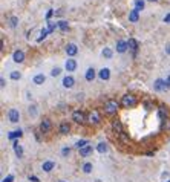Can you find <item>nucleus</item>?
Wrapping results in <instances>:
<instances>
[{"label": "nucleus", "mask_w": 170, "mask_h": 182, "mask_svg": "<svg viewBox=\"0 0 170 182\" xmlns=\"http://www.w3.org/2000/svg\"><path fill=\"white\" fill-rule=\"evenodd\" d=\"M48 32H49V31H48V29H43L42 32H40V37H39V42H42L43 38H44V37H46V34H48Z\"/></svg>", "instance_id": "32"}, {"label": "nucleus", "mask_w": 170, "mask_h": 182, "mask_svg": "<svg viewBox=\"0 0 170 182\" xmlns=\"http://www.w3.org/2000/svg\"><path fill=\"white\" fill-rule=\"evenodd\" d=\"M52 14H54V11H52V9H49V11H48V14H46V18H51V15H52Z\"/></svg>", "instance_id": "37"}, {"label": "nucleus", "mask_w": 170, "mask_h": 182, "mask_svg": "<svg viewBox=\"0 0 170 182\" xmlns=\"http://www.w3.org/2000/svg\"><path fill=\"white\" fill-rule=\"evenodd\" d=\"M138 18H139V11H136V9H132L130 12H129V20L130 22H138Z\"/></svg>", "instance_id": "16"}, {"label": "nucleus", "mask_w": 170, "mask_h": 182, "mask_svg": "<svg viewBox=\"0 0 170 182\" xmlns=\"http://www.w3.org/2000/svg\"><path fill=\"white\" fill-rule=\"evenodd\" d=\"M167 182H170V179H169V181H167Z\"/></svg>", "instance_id": "42"}, {"label": "nucleus", "mask_w": 170, "mask_h": 182, "mask_svg": "<svg viewBox=\"0 0 170 182\" xmlns=\"http://www.w3.org/2000/svg\"><path fill=\"white\" fill-rule=\"evenodd\" d=\"M86 145H89V142H87L86 139H80V141L75 144V147H77L78 150H80V148H83V147H86Z\"/></svg>", "instance_id": "27"}, {"label": "nucleus", "mask_w": 170, "mask_h": 182, "mask_svg": "<svg viewBox=\"0 0 170 182\" xmlns=\"http://www.w3.org/2000/svg\"><path fill=\"white\" fill-rule=\"evenodd\" d=\"M60 72H61V69H60V67H54V69H52V72H51V75H52V77H58V75H60Z\"/></svg>", "instance_id": "31"}, {"label": "nucleus", "mask_w": 170, "mask_h": 182, "mask_svg": "<svg viewBox=\"0 0 170 182\" xmlns=\"http://www.w3.org/2000/svg\"><path fill=\"white\" fill-rule=\"evenodd\" d=\"M166 87H167V83H166L164 80H161V78L155 80V84H153V89H155L156 92H163V91H166Z\"/></svg>", "instance_id": "5"}, {"label": "nucleus", "mask_w": 170, "mask_h": 182, "mask_svg": "<svg viewBox=\"0 0 170 182\" xmlns=\"http://www.w3.org/2000/svg\"><path fill=\"white\" fill-rule=\"evenodd\" d=\"M118 107H120V104H118L117 101H107V103L104 104V110H106L107 115H114V113H117Z\"/></svg>", "instance_id": "1"}, {"label": "nucleus", "mask_w": 170, "mask_h": 182, "mask_svg": "<svg viewBox=\"0 0 170 182\" xmlns=\"http://www.w3.org/2000/svg\"><path fill=\"white\" fill-rule=\"evenodd\" d=\"M22 78V74L19 71H12L11 72V80H20Z\"/></svg>", "instance_id": "28"}, {"label": "nucleus", "mask_w": 170, "mask_h": 182, "mask_svg": "<svg viewBox=\"0 0 170 182\" xmlns=\"http://www.w3.org/2000/svg\"><path fill=\"white\" fill-rule=\"evenodd\" d=\"M72 119H74L75 123L81 124V123H85V113H83V112H80V110H77V112H74V113H72Z\"/></svg>", "instance_id": "9"}, {"label": "nucleus", "mask_w": 170, "mask_h": 182, "mask_svg": "<svg viewBox=\"0 0 170 182\" xmlns=\"http://www.w3.org/2000/svg\"><path fill=\"white\" fill-rule=\"evenodd\" d=\"M29 181H32V182H39V178H37V176H29Z\"/></svg>", "instance_id": "36"}, {"label": "nucleus", "mask_w": 170, "mask_h": 182, "mask_svg": "<svg viewBox=\"0 0 170 182\" xmlns=\"http://www.w3.org/2000/svg\"><path fill=\"white\" fill-rule=\"evenodd\" d=\"M69 130H71V127H69V124H66V123H63V124L60 126V133H63V135H68V133H69Z\"/></svg>", "instance_id": "22"}, {"label": "nucleus", "mask_w": 170, "mask_h": 182, "mask_svg": "<svg viewBox=\"0 0 170 182\" xmlns=\"http://www.w3.org/2000/svg\"><path fill=\"white\" fill-rule=\"evenodd\" d=\"M98 77H100L103 81H107V80L110 78V71H109L107 67H103V69L98 72Z\"/></svg>", "instance_id": "10"}, {"label": "nucleus", "mask_w": 170, "mask_h": 182, "mask_svg": "<svg viewBox=\"0 0 170 182\" xmlns=\"http://www.w3.org/2000/svg\"><path fill=\"white\" fill-rule=\"evenodd\" d=\"M164 22H166V23H170V14H167V15L164 17Z\"/></svg>", "instance_id": "39"}, {"label": "nucleus", "mask_w": 170, "mask_h": 182, "mask_svg": "<svg viewBox=\"0 0 170 182\" xmlns=\"http://www.w3.org/2000/svg\"><path fill=\"white\" fill-rule=\"evenodd\" d=\"M8 119H9L12 124L19 123V121H20V112H19L17 109H9V110H8Z\"/></svg>", "instance_id": "2"}, {"label": "nucleus", "mask_w": 170, "mask_h": 182, "mask_svg": "<svg viewBox=\"0 0 170 182\" xmlns=\"http://www.w3.org/2000/svg\"><path fill=\"white\" fill-rule=\"evenodd\" d=\"M74 84H75V80H74L72 77H64V78H63V86H64L66 89L74 87Z\"/></svg>", "instance_id": "12"}, {"label": "nucleus", "mask_w": 170, "mask_h": 182, "mask_svg": "<svg viewBox=\"0 0 170 182\" xmlns=\"http://www.w3.org/2000/svg\"><path fill=\"white\" fill-rule=\"evenodd\" d=\"M92 153V145H86L83 148H80V155L81 156H89Z\"/></svg>", "instance_id": "20"}, {"label": "nucleus", "mask_w": 170, "mask_h": 182, "mask_svg": "<svg viewBox=\"0 0 170 182\" xmlns=\"http://www.w3.org/2000/svg\"><path fill=\"white\" fill-rule=\"evenodd\" d=\"M87 121H89L90 124L97 126V124L101 123V116H100V113H98L97 110H92V112L89 113V116H87Z\"/></svg>", "instance_id": "3"}, {"label": "nucleus", "mask_w": 170, "mask_h": 182, "mask_svg": "<svg viewBox=\"0 0 170 182\" xmlns=\"http://www.w3.org/2000/svg\"><path fill=\"white\" fill-rule=\"evenodd\" d=\"M54 167H55V162H54V161H46V162H43V165H42L43 172H46V173L52 172Z\"/></svg>", "instance_id": "11"}, {"label": "nucleus", "mask_w": 170, "mask_h": 182, "mask_svg": "<svg viewBox=\"0 0 170 182\" xmlns=\"http://www.w3.org/2000/svg\"><path fill=\"white\" fill-rule=\"evenodd\" d=\"M12 60H14L15 63H23V60H25V52H23V51H15V52L12 54Z\"/></svg>", "instance_id": "8"}, {"label": "nucleus", "mask_w": 170, "mask_h": 182, "mask_svg": "<svg viewBox=\"0 0 170 182\" xmlns=\"http://www.w3.org/2000/svg\"><path fill=\"white\" fill-rule=\"evenodd\" d=\"M112 55H114L112 49H109V47H104V49H103V57H104V58H112Z\"/></svg>", "instance_id": "24"}, {"label": "nucleus", "mask_w": 170, "mask_h": 182, "mask_svg": "<svg viewBox=\"0 0 170 182\" xmlns=\"http://www.w3.org/2000/svg\"><path fill=\"white\" fill-rule=\"evenodd\" d=\"M11 26H12V28L17 26V17H12V18H11Z\"/></svg>", "instance_id": "35"}, {"label": "nucleus", "mask_w": 170, "mask_h": 182, "mask_svg": "<svg viewBox=\"0 0 170 182\" xmlns=\"http://www.w3.org/2000/svg\"><path fill=\"white\" fill-rule=\"evenodd\" d=\"M22 130H14V132H11L9 135H8V138L9 139H15V138H22Z\"/></svg>", "instance_id": "23"}, {"label": "nucleus", "mask_w": 170, "mask_h": 182, "mask_svg": "<svg viewBox=\"0 0 170 182\" xmlns=\"http://www.w3.org/2000/svg\"><path fill=\"white\" fill-rule=\"evenodd\" d=\"M51 127H52L51 119L44 118V119L42 121V124H40V132H42V133H46V132H49V130H51Z\"/></svg>", "instance_id": "6"}, {"label": "nucleus", "mask_w": 170, "mask_h": 182, "mask_svg": "<svg viewBox=\"0 0 170 182\" xmlns=\"http://www.w3.org/2000/svg\"><path fill=\"white\" fill-rule=\"evenodd\" d=\"M83 172L85 173H90L92 172V164L90 162H86L85 165H83Z\"/></svg>", "instance_id": "30"}, {"label": "nucleus", "mask_w": 170, "mask_h": 182, "mask_svg": "<svg viewBox=\"0 0 170 182\" xmlns=\"http://www.w3.org/2000/svg\"><path fill=\"white\" fill-rule=\"evenodd\" d=\"M77 52H78V47H77L75 45H72V43H71V45L66 46V54H68V55L74 57V55H75Z\"/></svg>", "instance_id": "15"}, {"label": "nucleus", "mask_w": 170, "mask_h": 182, "mask_svg": "<svg viewBox=\"0 0 170 182\" xmlns=\"http://www.w3.org/2000/svg\"><path fill=\"white\" fill-rule=\"evenodd\" d=\"M61 153H63V156H69V153H71V148H69V147H64V148L61 150Z\"/></svg>", "instance_id": "33"}, {"label": "nucleus", "mask_w": 170, "mask_h": 182, "mask_svg": "<svg viewBox=\"0 0 170 182\" xmlns=\"http://www.w3.org/2000/svg\"><path fill=\"white\" fill-rule=\"evenodd\" d=\"M135 103H136V99H135V96H132V95H124L123 99H121V104H123L124 107H132V106H135Z\"/></svg>", "instance_id": "4"}, {"label": "nucleus", "mask_w": 170, "mask_h": 182, "mask_svg": "<svg viewBox=\"0 0 170 182\" xmlns=\"http://www.w3.org/2000/svg\"><path fill=\"white\" fill-rule=\"evenodd\" d=\"M93 78H95V69L93 67H89L86 71V80L87 81H93Z\"/></svg>", "instance_id": "18"}, {"label": "nucleus", "mask_w": 170, "mask_h": 182, "mask_svg": "<svg viewBox=\"0 0 170 182\" xmlns=\"http://www.w3.org/2000/svg\"><path fill=\"white\" fill-rule=\"evenodd\" d=\"M44 80H46V77L43 75V74H37L35 77H34V84H37V86H40L44 83Z\"/></svg>", "instance_id": "19"}, {"label": "nucleus", "mask_w": 170, "mask_h": 182, "mask_svg": "<svg viewBox=\"0 0 170 182\" xmlns=\"http://www.w3.org/2000/svg\"><path fill=\"white\" fill-rule=\"evenodd\" d=\"M97 152H98V153H106V152H107V144H106V142H100V144L97 145Z\"/></svg>", "instance_id": "21"}, {"label": "nucleus", "mask_w": 170, "mask_h": 182, "mask_svg": "<svg viewBox=\"0 0 170 182\" xmlns=\"http://www.w3.org/2000/svg\"><path fill=\"white\" fill-rule=\"evenodd\" d=\"M166 83H167V87L170 89V77H167V81H166Z\"/></svg>", "instance_id": "40"}, {"label": "nucleus", "mask_w": 170, "mask_h": 182, "mask_svg": "<svg viewBox=\"0 0 170 182\" xmlns=\"http://www.w3.org/2000/svg\"><path fill=\"white\" fill-rule=\"evenodd\" d=\"M127 45L132 51H136V49H138V43H136V40H133V38H129Z\"/></svg>", "instance_id": "26"}, {"label": "nucleus", "mask_w": 170, "mask_h": 182, "mask_svg": "<svg viewBox=\"0 0 170 182\" xmlns=\"http://www.w3.org/2000/svg\"><path fill=\"white\" fill-rule=\"evenodd\" d=\"M0 86H2V87H5V86H6V83H5V78H0Z\"/></svg>", "instance_id": "38"}, {"label": "nucleus", "mask_w": 170, "mask_h": 182, "mask_svg": "<svg viewBox=\"0 0 170 182\" xmlns=\"http://www.w3.org/2000/svg\"><path fill=\"white\" fill-rule=\"evenodd\" d=\"M127 42H123V40H120L118 43H117V52H120V54H123V52H126L127 51Z\"/></svg>", "instance_id": "13"}, {"label": "nucleus", "mask_w": 170, "mask_h": 182, "mask_svg": "<svg viewBox=\"0 0 170 182\" xmlns=\"http://www.w3.org/2000/svg\"><path fill=\"white\" fill-rule=\"evenodd\" d=\"M60 182H63V181H60Z\"/></svg>", "instance_id": "43"}, {"label": "nucleus", "mask_w": 170, "mask_h": 182, "mask_svg": "<svg viewBox=\"0 0 170 182\" xmlns=\"http://www.w3.org/2000/svg\"><path fill=\"white\" fill-rule=\"evenodd\" d=\"M12 181H14V176H12V175H9V176H6V178H5L2 182H12Z\"/></svg>", "instance_id": "34"}, {"label": "nucleus", "mask_w": 170, "mask_h": 182, "mask_svg": "<svg viewBox=\"0 0 170 182\" xmlns=\"http://www.w3.org/2000/svg\"><path fill=\"white\" fill-rule=\"evenodd\" d=\"M112 129H114V132H115L117 135H121V133H123V126H121V123H120L118 119L112 123Z\"/></svg>", "instance_id": "14"}, {"label": "nucleus", "mask_w": 170, "mask_h": 182, "mask_svg": "<svg viewBox=\"0 0 170 182\" xmlns=\"http://www.w3.org/2000/svg\"><path fill=\"white\" fill-rule=\"evenodd\" d=\"M12 147H14V152H15V155H17L19 158H23V148H22V145H20L17 141L12 144Z\"/></svg>", "instance_id": "17"}, {"label": "nucleus", "mask_w": 170, "mask_h": 182, "mask_svg": "<svg viewBox=\"0 0 170 182\" xmlns=\"http://www.w3.org/2000/svg\"><path fill=\"white\" fill-rule=\"evenodd\" d=\"M58 28H60L61 31H68L69 25H68V22H58Z\"/></svg>", "instance_id": "29"}, {"label": "nucleus", "mask_w": 170, "mask_h": 182, "mask_svg": "<svg viewBox=\"0 0 170 182\" xmlns=\"http://www.w3.org/2000/svg\"><path fill=\"white\" fill-rule=\"evenodd\" d=\"M64 67H66V71H68V72H74V71L77 69V61H75L74 58H69V60H66Z\"/></svg>", "instance_id": "7"}, {"label": "nucleus", "mask_w": 170, "mask_h": 182, "mask_svg": "<svg viewBox=\"0 0 170 182\" xmlns=\"http://www.w3.org/2000/svg\"><path fill=\"white\" fill-rule=\"evenodd\" d=\"M150 2H158V0H150Z\"/></svg>", "instance_id": "41"}, {"label": "nucleus", "mask_w": 170, "mask_h": 182, "mask_svg": "<svg viewBox=\"0 0 170 182\" xmlns=\"http://www.w3.org/2000/svg\"><path fill=\"white\" fill-rule=\"evenodd\" d=\"M135 9L136 11H143L144 9V0H135Z\"/></svg>", "instance_id": "25"}]
</instances>
